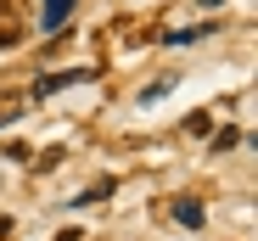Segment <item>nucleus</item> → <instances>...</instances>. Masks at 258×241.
I'll return each mask as SVG.
<instances>
[{"label":"nucleus","mask_w":258,"mask_h":241,"mask_svg":"<svg viewBox=\"0 0 258 241\" xmlns=\"http://www.w3.org/2000/svg\"><path fill=\"white\" fill-rule=\"evenodd\" d=\"M68 85H90V67H73V73H45L34 85V96H56V90H68Z\"/></svg>","instance_id":"f257e3e1"},{"label":"nucleus","mask_w":258,"mask_h":241,"mask_svg":"<svg viewBox=\"0 0 258 241\" xmlns=\"http://www.w3.org/2000/svg\"><path fill=\"white\" fill-rule=\"evenodd\" d=\"M68 12H73V0H39V28L56 34V28L68 23Z\"/></svg>","instance_id":"f03ea898"},{"label":"nucleus","mask_w":258,"mask_h":241,"mask_svg":"<svg viewBox=\"0 0 258 241\" xmlns=\"http://www.w3.org/2000/svg\"><path fill=\"white\" fill-rule=\"evenodd\" d=\"M174 219L185 230H202V202H197V196H174Z\"/></svg>","instance_id":"7ed1b4c3"},{"label":"nucleus","mask_w":258,"mask_h":241,"mask_svg":"<svg viewBox=\"0 0 258 241\" xmlns=\"http://www.w3.org/2000/svg\"><path fill=\"white\" fill-rule=\"evenodd\" d=\"M17 17H12V6H6V0H0V45H17Z\"/></svg>","instance_id":"20e7f679"},{"label":"nucleus","mask_w":258,"mask_h":241,"mask_svg":"<svg viewBox=\"0 0 258 241\" xmlns=\"http://www.w3.org/2000/svg\"><path fill=\"white\" fill-rule=\"evenodd\" d=\"M197 39H208V28H180V34H168V45H197Z\"/></svg>","instance_id":"39448f33"},{"label":"nucleus","mask_w":258,"mask_h":241,"mask_svg":"<svg viewBox=\"0 0 258 241\" xmlns=\"http://www.w3.org/2000/svg\"><path fill=\"white\" fill-rule=\"evenodd\" d=\"M56 241H84V235H79V230H62V235H56Z\"/></svg>","instance_id":"423d86ee"},{"label":"nucleus","mask_w":258,"mask_h":241,"mask_svg":"<svg viewBox=\"0 0 258 241\" xmlns=\"http://www.w3.org/2000/svg\"><path fill=\"white\" fill-rule=\"evenodd\" d=\"M6 230H12V219H0V235H6Z\"/></svg>","instance_id":"0eeeda50"},{"label":"nucleus","mask_w":258,"mask_h":241,"mask_svg":"<svg viewBox=\"0 0 258 241\" xmlns=\"http://www.w3.org/2000/svg\"><path fill=\"white\" fill-rule=\"evenodd\" d=\"M202 6H225V0H202Z\"/></svg>","instance_id":"6e6552de"}]
</instances>
